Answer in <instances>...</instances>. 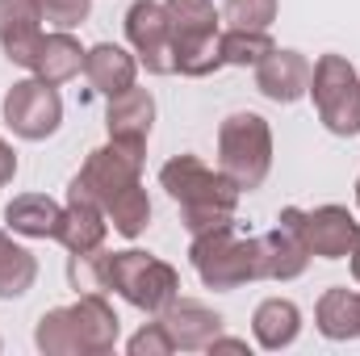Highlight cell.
Here are the masks:
<instances>
[{
  "instance_id": "cell-1",
  "label": "cell",
  "mask_w": 360,
  "mask_h": 356,
  "mask_svg": "<svg viewBox=\"0 0 360 356\" xmlns=\"http://www.w3.org/2000/svg\"><path fill=\"white\" fill-rule=\"evenodd\" d=\"M160 189L180 205V222L188 227V235L210 231L218 222H231L235 218V205L243 197V189L226 177L222 168H210L193 151L172 155L160 168Z\"/></svg>"
},
{
  "instance_id": "cell-2",
  "label": "cell",
  "mask_w": 360,
  "mask_h": 356,
  "mask_svg": "<svg viewBox=\"0 0 360 356\" xmlns=\"http://www.w3.org/2000/svg\"><path fill=\"white\" fill-rule=\"evenodd\" d=\"M188 265L201 276L205 289H239V285H252V281H269V268H264V248H260V235H239L235 231V218L231 222H218L210 231H197L188 239Z\"/></svg>"
},
{
  "instance_id": "cell-3",
  "label": "cell",
  "mask_w": 360,
  "mask_h": 356,
  "mask_svg": "<svg viewBox=\"0 0 360 356\" xmlns=\"http://www.w3.org/2000/svg\"><path fill=\"white\" fill-rule=\"evenodd\" d=\"M164 13L172 30V76L205 80L218 68H226L218 51L222 13L214 8V0H164Z\"/></svg>"
},
{
  "instance_id": "cell-4",
  "label": "cell",
  "mask_w": 360,
  "mask_h": 356,
  "mask_svg": "<svg viewBox=\"0 0 360 356\" xmlns=\"http://www.w3.org/2000/svg\"><path fill=\"white\" fill-rule=\"evenodd\" d=\"M109 289L126 306L155 319L180 298V272L151 252L126 248V252H109Z\"/></svg>"
},
{
  "instance_id": "cell-5",
  "label": "cell",
  "mask_w": 360,
  "mask_h": 356,
  "mask_svg": "<svg viewBox=\"0 0 360 356\" xmlns=\"http://www.w3.org/2000/svg\"><path fill=\"white\" fill-rule=\"evenodd\" d=\"M218 168L235 180L243 193L260 189L272 172V126L243 109V113H231L222 126H218Z\"/></svg>"
},
{
  "instance_id": "cell-6",
  "label": "cell",
  "mask_w": 360,
  "mask_h": 356,
  "mask_svg": "<svg viewBox=\"0 0 360 356\" xmlns=\"http://www.w3.org/2000/svg\"><path fill=\"white\" fill-rule=\"evenodd\" d=\"M319 122L335 134V139H356L360 134V76L348 63V55H319L314 72H310V92Z\"/></svg>"
},
{
  "instance_id": "cell-7",
  "label": "cell",
  "mask_w": 360,
  "mask_h": 356,
  "mask_svg": "<svg viewBox=\"0 0 360 356\" xmlns=\"http://www.w3.org/2000/svg\"><path fill=\"white\" fill-rule=\"evenodd\" d=\"M143 160H147V147H130V143H113L109 139L105 147L89 151V160L72 177L68 193L92 197L101 210H109L117 197H126L130 189L143 184Z\"/></svg>"
},
{
  "instance_id": "cell-8",
  "label": "cell",
  "mask_w": 360,
  "mask_h": 356,
  "mask_svg": "<svg viewBox=\"0 0 360 356\" xmlns=\"http://www.w3.org/2000/svg\"><path fill=\"white\" fill-rule=\"evenodd\" d=\"M0 117H4V126L17 139L42 143L51 134H59V126H63V96H59L55 84H46L38 76H25V80H17L13 89L4 92Z\"/></svg>"
},
{
  "instance_id": "cell-9",
  "label": "cell",
  "mask_w": 360,
  "mask_h": 356,
  "mask_svg": "<svg viewBox=\"0 0 360 356\" xmlns=\"http://www.w3.org/2000/svg\"><path fill=\"white\" fill-rule=\"evenodd\" d=\"M126 42L139 55V68L151 76H172V30L160 0H134L126 8Z\"/></svg>"
},
{
  "instance_id": "cell-10",
  "label": "cell",
  "mask_w": 360,
  "mask_h": 356,
  "mask_svg": "<svg viewBox=\"0 0 360 356\" xmlns=\"http://www.w3.org/2000/svg\"><path fill=\"white\" fill-rule=\"evenodd\" d=\"M302 235H306L310 256L348 260L360 239V222L352 218L348 205H314V210H302Z\"/></svg>"
},
{
  "instance_id": "cell-11",
  "label": "cell",
  "mask_w": 360,
  "mask_h": 356,
  "mask_svg": "<svg viewBox=\"0 0 360 356\" xmlns=\"http://www.w3.org/2000/svg\"><path fill=\"white\" fill-rule=\"evenodd\" d=\"M260 248H264L269 281H297L310 268V248L302 235V205H285L276 214V227L269 235H260Z\"/></svg>"
},
{
  "instance_id": "cell-12",
  "label": "cell",
  "mask_w": 360,
  "mask_h": 356,
  "mask_svg": "<svg viewBox=\"0 0 360 356\" xmlns=\"http://www.w3.org/2000/svg\"><path fill=\"white\" fill-rule=\"evenodd\" d=\"M310 72H314V63L302 51L276 46L272 55L256 63V92L272 105H297L310 92Z\"/></svg>"
},
{
  "instance_id": "cell-13",
  "label": "cell",
  "mask_w": 360,
  "mask_h": 356,
  "mask_svg": "<svg viewBox=\"0 0 360 356\" xmlns=\"http://www.w3.org/2000/svg\"><path fill=\"white\" fill-rule=\"evenodd\" d=\"M42 34H46V25L30 0H0V51L8 63L30 72L34 55L42 46Z\"/></svg>"
},
{
  "instance_id": "cell-14",
  "label": "cell",
  "mask_w": 360,
  "mask_h": 356,
  "mask_svg": "<svg viewBox=\"0 0 360 356\" xmlns=\"http://www.w3.org/2000/svg\"><path fill=\"white\" fill-rule=\"evenodd\" d=\"M155 319L168 327L176 352H205V348L222 336V314L210 310L205 302H193V298H176V302H172L164 314H155Z\"/></svg>"
},
{
  "instance_id": "cell-15",
  "label": "cell",
  "mask_w": 360,
  "mask_h": 356,
  "mask_svg": "<svg viewBox=\"0 0 360 356\" xmlns=\"http://www.w3.org/2000/svg\"><path fill=\"white\" fill-rule=\"evenodd\" d=\"M155 126V96L147 89H126L117 96H109L105 105V130L113 143H130V147H147Z\"/></svg>"
},
{
  "instance_id": "cell-16",
  "label": "cell",
  "mask_w": 360,
  "mask_h": 356,
  "mask_svg": "<svg viewBox=\"0 0 360 356\" xmlns=\"http://www.w3.org/2000/svg\"><path fill=\"white\" fill-rule=\"evenodd\" d=\"M72 319H76V336H80V356L113 352V344L122 336V319H117V310L109 306L105 293H76Z\"/></svg>"
},
{
  "instance_id": "cell-17",
  "label": "cell",
  "mask_w": 360,
  "mask_h": 356,
  "mask_svg": "<svg viewBox=\"0 0 360 356\" xmlns=\"http://www.w3.org/2000/svg\"><path fill=\"white\" fill-rule=\"evenodd\" d=\"M105 235H109L105 210L92 197L68 193V205H63L59 227H55V243H63L68 252H92V248H105Z\"/></svg>"
},
{
  "instance_id": "cell-18",
  "label": "cell",
  "mask_w": 360,
  "mask_h": 356,
  "mask_svg": "<svg viewBox=\"0 0 360 356\" xmlns=\"http://www.w3.org/2000/svg\"><path fill=\"white\" fill-rule=\"evenodd\" d=\"M84 76H89L92 89L109 101L117 92L134 89V80H139V55L126 51V46H117V42H96L84 55Z\"/></svg>"
},
{
  "instance_id": "cell-19",
  "label": "cell",
  "mask_w": 360,
  "mask_h": 356,
  "mask_svg": "<svg viewBox=\"0 0 360 356\" xmlns=\"http://www.w3.org/2000/svg\"><path fill=\"white\" fill-rule=\"evenodd\" d=\"M84 46H80V38L72 34V30H46L42 34V46H38V55H34V68H30V76H38V80H46V84H68V80H76L80 72H84Z\"/></svg>"
},
{
  "instance_id": "cell-20",
  "label": "cell",
  "mask_w": 360,
  "mask_h": 356,
  "mask_svg": "<svg viewBox=\"0 0 360 356\" xmlns=\"http://www.w3.org/2000/svg\"><path fill=\"white\" fill-rule=\"evenodd\" d=\"M314 327L323 340L331 344H348L360 336V293L348 285H331L323 289V298L314 302Z\"/></svg>"
},
{
  "instance_id": "cell-21",
  "label": "cell",
  "mask_w": 360,
  "mask_h": 356,
  "mask_svg": "<svg viewBox=\"0 0 360 356\" xmlns=\"http://www.w3.org/2000/svg\"><path fill=\"white\" fill-rule=\"evenodd\" d=\"M252 336L264 352H285L302 336V310L289 298H264L252 314Z\"/></svg>"
},
{
  "instance_id": "cell-22",
  "label": "cell",
  "mask_w": 360,
  "mask_h": 356,
  "mask_svg": "<svg viewBox=\"0 0 360 356\" xmlns=\"http://www.w3.org/2000/svg\"><path fill=\"white\" fill-rule=\"evenodd\" d=\"M59 214L63 205L46 193H17L8 205H4V227L21 239H55V227H59Z\"/></svg>"
},
{
  "instance_id": "cell-23",
  "label": "cell",
  "mask_w": 360,
  "mask_h": 356,
  "mask_svg": "<svg viewBox=\"0 0 360 356\" xmlns=\"http://www.w3.org/2000/svg\"><path fill=\"white\" fill-rule=\"evenodd\" d=\"M38 281V260L30 248L13 243L8 231H0V302H13V298H25Z\"/></svg>"
},
{
  "instance_id": "cell-24",
  "label": "cell",
  "mask_w": 360,
  "mask_h": 356,
  "mask_svg": "<svg viewBox=\"0 0 360 356\" xmlns=\"http://www.w3.org/2000/svg\"><path fill=\"white\" fill-rule=\"evenodd\" d=\"M34 344H38L42 356H80V336H76L72 306H51L34 327Z\"/></svg>"
},
{
  "instance_id": "cell-25",
  "label": "cell",
  "mask_w": 360,
  "mask_h": 356,
  "mask_svg": "<svg viewBox=\"0 0 360 356\" xmlns=\"http://www.w3.org/2000/svg\"><path fill=\"white\" fill-rule=\"evenodd\" d=\"M218 51L226 68H256L264 55L276 51L269 30H222L218 34Z\"/></svg>"
},
{
  "instance_id": "cell-26",
  "label": "cell",
  "mask_w": 360,
  "mask_h": 356,
  "mask_svg": "<svg viewBox=\"0 0 360 356\" xmlns=\"http://www.w3.org/2000/svg\"><path fill=\"white\" fill-rule=\"evenodd\" d=\"M68 285L76 293H109V252H68Z\"/></svg>"
},
{
  "instance_id": "cell-27",
  "label": "cell",
  "mask_w": 360,
  "mask_h": 356,
  "mask_svg": "<svg viewBox=\"0 0 360 356\" xmlns=\"http://www.w3.org/2000/svg\"><path fill=\"white\" fill-rule=\"evenodd\" d=\"M281 0H226L222 4V21H231V30H269L276 21Z\"/></svg>"
},
{
  "instance_id": "cell-28",
  "label": "cell",
  "mask_w": 360,
  "mask_h": 356,
  "mask_svg": "<svg viewBox=\"0 0 360 356\" xmlns=\"http://www.w3.org/2000/svg\"><path fill=\"white\" fill-rule=\"evenodd\" d=\"M51 30H80L92 13V0H30Z\"/></svg>"
},
{
  "instance_id": "cell-29",
  "label": "cell",
  "mask_w": 360,
  "mask_h": 356,
  "mask_svg": "<svg viewBox=\"0 0 360 356\" xmlns=\"http://www.w3.org/2000/svg\"><path fill=\"white\" fill-rule=\"evenodd\" d=\"M126 352H130V356H172V352H176V344H172L168 327L155 319V323H147L143 331H134V336H130Z\"/></svg>"
},
{
  "instance_id": "cell-30",
  "label": "cell",
  "mask_w": 360,
  "mask_h": 356,
  "mask_svg": "<svg viewBox=\"0 0 360 356\" xmlns=\"http://www.w3.org/2000/svg\"><path fill=\"white\" fill-rule=\"evenodd\" d=\"M13 177H17V151L8 139H0V189L13 184Z\"/></svg>"
},
{
  "instance_id": "cell-31",
  "label": "cell",
  "mask_w": 360,
  "mask_h": 356,
  "mask_svg": "<svg viewBox=\"0 0 360 356\" xmlns=\"http://www.w3.org/2000/svg\"><path fill=\"white\" fill-rule=\"evenodd\" d=\"M205 352L218 356V352H252V348H248V340H235V336H218V340H214Z\"/></svg>"
},
{
  "instance_id": "cell-32",
  "label": "cell",
  "mask_w": 360,
  "mask_h": 356,
  "mask_svg": "<svg viewBox=\"0 0 360 356\" xmlns=\"http://www.w3.org/2000/svg\"><path fill=\"white\" fill-rule=\"evenodd\" d=\"M348 260H352V276H356V285H360V239H356V248H352Z\"/></svg>"
},
{
  "instance_id": "cell-33",
  "label": "cell",
  "mask_w": 360,
  "mask_h": 356,
  "mask_svg": "<svg viewBox=\"0 0 360 356\" xmlns=\"http://www.w3.org/2000/svg\"><path fill=\"white\" fill-rule=\"evenodd\" d=\"M356 205H360V177H356Z\"/></svg>"
}]
</instances>
